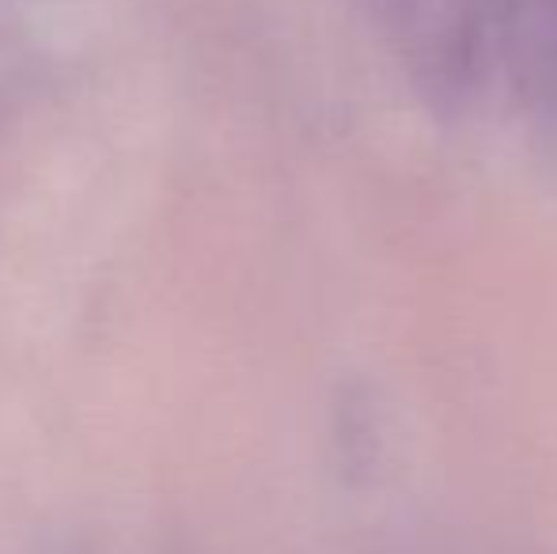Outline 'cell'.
<instances>
[{
	"instance_id": "1",
	"label": "cell",
	"mask_w": 557,
	"mask_h": 554,
	"mask_svg": "<svg viewBox=\"0 0 557 554\" xmlns=\"http://www.w3.org/2000/svg\"><path fill=\"white\" fill-rule=\"evenodd\" d=\"M429 107L451 114L482 84L493 53V0H364Z\"/></svg>"
},
{
	"instance_id": "2",
	"label": "cell",
	"mask_w": 557,
	"mask_h": 554,
	"mask_svg": "<svg viewBox=\"0 0 557 554\" xmlns=\"http://www.w3.org/2000/svg\"><path fill=\"white\" fill-rule=\"evenodd\" d=\"M493 58L528 111L557 119V0H493Z\"/></svg>"
}]
</instances>
